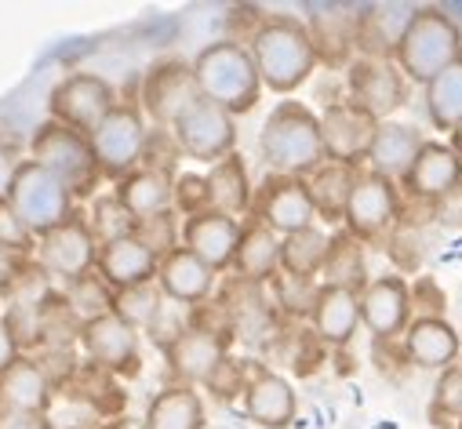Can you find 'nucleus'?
<instances>
[{
  "label": "nucleus",
  "mask_w": 462,
  "mask_h": 429,
  "mask_svg": "<svg viewBox=\"0 0 462 429\" xmlns=\"http://www.w3.org/2000/svg\"><path fill=\"white\" fill-rule=\"evenodd\" d=\"M248 55L255 62L263 87H270L277 95L299 91L317 69V51H313V41L306 33V23H299L295 15L263 19L252 33Z\"/></svg>",
  "instance_id": "f257e3e1"
},
{
  "label": "nucleus",
  "mask_w": 462,
  "mask_h": 429,
  "mask_svg": "<svg viewBox=\"0 0 462 429\" xmlns=\"http://www.w3.org/2000/svg\"><path fill=\"white\" fill-rule=\"evenodd\" d=\"M193 80L200 98L222 105L229 117L252 114L263 98V80L255 73V62L241 41H215L208 44L193 62Z\"/></svg>",
  "instance_id": "f03ea898"
},
{
  "label": "nucleus",
  "mask_w": 462,
  "mask_h": 429,
  "mask_svg": "<svg viewBox=\"0 0 462 429\" xmlns=\"http://www.w3.org/2000/svg\"><path fill=\"white\" fill-rule=\"evenodd\" d=\"M259 150L263 160L273 168V175L306 178L317 164H324L317 114L295 98H284L259 132Z\"/></svg>",
  "instance_id": "7ed1b4c3"
},
{
  "label": "nucleus",
  "mask_w": 462,
  "mask_h": 429,
  "mask_svg": "<svg viewBox=\"0 0 462 429\" xmlns=\"http://www.w3.org/2000/svg\"><path fill=\"white\" fill-rule=\"evenodd\" d=\"M462 55V33L440 8H415L393 59L404 80L430 84L440 69H448Z\"/></svg>",
  "instance_id": "20e7f679"
},
{
  "label": "nucleus",
  "mask_w": 462,
  "mask_h": 429,
  "mask_svg": "<svg viewBox=\"0 0 462 429\" xmlns=\"http://www.w3.org/2000/svg\"><path fill=\"white\" fill-rule=\"evenodd\" d=\"M5 200L37 237L69 223L77 214V200L69 196V189L30 157L12 168L8 182H5Z\"/></svg>",
  "instance_id": "39448f33"
},
{
  "label": "nucleus",
  "mask_w": 462,
  "mask_h": 429,
  "mask_svg": "<svg viewBox=\"0 0 462 429\" xmlns=\"http://www.w3.org/2000/svg\"><path fill=\"white\" fill-rule=\"evenodd\" d=\"M30 160H37L44 171H51L73 200H88L95 196L98 182H102V171L95 164V153H91V142L88 135L80 132H69L55 121H44L33 139H30Z\"/></svg>",
  "instance_id": "423d86ee"
},
{
  "label": "nucleus",
  "mask_w": 462,
  "mask_h": 429,
  "mask_svg": "<svg viewBox=\"0 0 462 429\" xmlns=\"http://www.w3.org/2000/svg\"><path fill=\"white\" fill-rule=\"evenodd\" d=\"M146 139H150V128H146V117L139 114V105H128V102L113 105L102 117V124L88 135L102 178H125L128 171H135L143 164Z\"/></svg>",
  "instance_id": "0eeeda50"
},
{
  "label": "nucleus",
  "mask_w": 462,
  "mask_h": 429,
  "mask_svg": "<svg viewBox=\"0 0 462 429\" xmlns=\"http://www.w3.org/2000/svg\"><path fill=\"white\" fill-rule=\"evenodd\" d=\"M113 105H117V91H113V84L106 77L69 73L48 95V121H55L69 132L91 135Z\"/></svg>",
  "instance_id": "6e6552de"
},
{
  "label": "nucleus",
  "mask_w": 462,
  "mask_h": 429,
  "mask_svg": "<svg viewBox=\"0 0 462 429\" xmlns=\"http://www.w3.org/2000/svg\"><path fill=\"white\" fill-rule=\"evenodd\" d=\"M171 139L182 157L197 164H218L237 146V117H229L222 105L197 98L189 110L171 124Z\"/></svg>",
  "instance_id": "1a4fd4ad"
},
{
  "label": "nucleus",
  "mask_w": 462,
  "mask_h": 429,
  "mask_svg": "<svg viewBox=\"0 0 462 429\" xmlns=\"http://www.w3.org/2000/svg\"><path fill=\"white\" fill-rule=\"evenodd\" d=\"M88 361L113 379H135L143 371V353H139V332L128 328L117 313H102L80 324L77 332Z\"/></svg>",
  "instance_id": "9d476101"
},
{
  "label": "nucleus",
  "mask_w": 462,
  "mask_h": 429,
  "mask_svg": "<svg viewBox=\"0 0 462 429\" xmlns=\"http://www.w3.org/2000/svg\"><path fill=\"white\" fill-rule=\"evenodd\" d=\"M320 124V146H324V160H335V164H350L357 168L368 150H372V139L379 132V121L372 114H365L357 102L350 98H338V102H328V110L317 117Z\"/></svg>",
  "instance_id": "9b49d317"
},
{
  "label": "nucleus",
  "mask_w": 462,
  "mask_h": 429,
  "mask_svg": "<svg viewBox=\"0 0 462 429\" xmlns=\"http://www.w3.org/2000/svg\"><path fill=\"white\" fill-rule=\"evenodd\" d=\"M252 211H255L252 219L263 223L277 237H291L299 230H310L317 219L302 178H291V175H266L263 186L252 193Z\"/></svg>",
  "instance_id": "f8f14e48"
},
{
  "label": "nucleus",
  "mask_w": 462,
  "mask_h": 429,
  "mask_svg": "<svg viewBox=\"0 0 462 429\" xmlns=\"http://www.w3.org/2000/svg\"><path fill=\"white\" fill-rule=\"evenodd\" d=\"M200 98L189 62L182 59H161L143 77V110L157 128H168Z\"/></svg>",
  "instance_id": "ddd939ff"
},
{
  "label": "nucleus",
  "mask_w": 462,
  "mask_h": 429,
  "mask_svg": "<svg viewBox=\"0 0 462 429\" xmlns=\"http://www.w3.org/2000/svg\"><path fill=\"white\" fill-rule=\"evenodd\" d=\"M37 262L44 273L73 284L80 277H88L95 269V255H98V241L91 237L88 223L80 219V214H73L69 223L48 230L37 237Z\"/></svg>",
  "instance_id": "4468645a"
},
{
  "label": "nucleus",
  "mask_w": 462,
  "mask_h": 429,
  "mask_svg": "<svg viewBox=\"0 0 462 429\" xmlns=\"http://www.w3.org/2000/svg\"><path fill=\"white\" fill-rule=\"evenodd\" d=\"M401 214V200H397V186L383 175H372V171H361L357 175V186L350 193V204H346V233L357 237V241H372V237H383Z\"/></svg>",
  "instance_id": "2eb2a0df"
},
{
  "label": "nucleus",
  "mask_w": 462,
  "mask_h": 429,
  "mask_svg": "<svg viewBox=\"0 0 462 429\" xmlns=\"http://www.w3.org/2000/svg\"><path fill=\"white\" fill-rule=\"evenodd\" d=\"M408 98V80L386 59H354L350 62V102H357L365 114L379 124L390 121Z\"/></svg>",
  "instance_id": "dca6fc26"
},
{
  "label": "nucleus",
  "mask_w": 462,
  "mask_h": 429,
  "mask_svg": "<svg viewBox=\"0 0 462 429\" xmlns=\"http://www.w3.org/2000/svg\"><path fill=\"white\" fill-rule=\"evenodd\" d=\"M361 324L375 339H397L411 324V288L404 277L386 273L361 291Z\"/></svg>",
  "instance_id": "f3484780"
},
{
  "label": "nucleus",
  "mask_w": 462,
  "mask_h": 429,
  "mask_svg": "<svg viewBox=\"0 0 462 429\" xmlns=\"http://www.w3.org/2000/svg\"><path fill=\"white\" fill-rule=\"evenodd\" d=\"M241 241V219H229L218 211H200L182 223V248L197 255L211 273L234 266V251Z\"/></svg>",
  "instance_id": "a211bd4d"
},
{
  "label": "nucleus",
  "mask_w": 462,
  "mask_h": 429,
  "mask_svg": "<svg viewBox=\"0 0 462 429\" xmlns=\"http://www.w3.org/2000/svg\"><path fill=\"white\" fill-rule=\"evenodd\" d=\"M157 255L139 241V237H121L98 244L95 255V277L109 288V291H128L139 284H150L157 277Z\"/></svg>",
  "instance_id": "6ab92c4d"
},
{
  "label": "nucleus",
  "mask_w": 462,
  "mask_h": 429,
  "mask_svg": "<svg viewBox=\"0 0 462 429\" xmlns=\"http://www.w3.org/2000/svg\"><path fill=\"white\" fill-rule=\"evenodd\" d=\"M226 350H229V335L186 328V332L164 350V361H168L171 375L179 379V386H197V382H208V379L215 375V368L229 357Z\"/></svg>",
  "instance_id": "aec40b11"
},
{
  "label": "nucleus",
  "mask_w": 462,
  "mask_h": 429,
  "mask_svg": "<svg viewBox=\"0 0 462 429\" xmlns=\"http://www.w3.org/2000/svg\"><path fill=\"white\" fill-rule=\"evenodd\" d=\"M295 389L284 375L252 364V379L245 386V411L263 429H288L295 422Z\"/></svg>",
  "instance_id": "412c9836"
},
{
  "label": "nucleus",
  "mask_w": 462,
  "mask_h": 429,
  "mask_svg": "<svg viewBox=\"0 0 462 429\" xmlns=\"http://www.w3.org/2000/svg\"><path fill=\"white\" fill-rule=\"evenodd\" d=\"M215 277L218 273H211L197 255H189L182 244L175 248V251H168L161 262H157V277H153V284L161 288V295L164 298H171L175 306H200V302H208V295H211V288H215Z\"/></svg>",
  "instance_id": "4be33fe9"
},
{
  "label": "nucleus",
  "mask_w": 462,
  "mask_h": 429,
  "mask_svg": "<svg viewBox=\"0 0 462 429\" xmlns=\"http://www.w3.org/2000/svg\"><path fill=\"white\" fill-rule=\"evenodd\" d=\"M401 182L419 200H444L462 186V160L444 142H422L419 157L411 160V168Z\"/></svg>",
  "instance_id": "5701e85b"
},
{
  "label": "nucleus",
  "mask_w": 462,
  "mask_h": 429,
  "mask_svg": "<svg viewBox=\"0 0 462 429\" xmlns=\"http://www.w3.org/2000/svg\"><path fill=\"white\" fill-rule=\"evenodd\" d=\"M357 23H361V8H313L310 23H306V33L313 41V51H317V62H328V66H342L357 51Z\"/></svg>",
  "instance_id": "b1692460"
},
{
  "label": "nucleus",
  "mask_w": 462,
  "mask_h": 429,
  "mask_svg": "<svg viewBox=\"0 0 462 429\" xmlns=\"http://www.w3.org/2000/svg\"><path fill=\"white\" fill-rule=\"evenodd\" d=\"M55 389H59V382L48 375V368H41L30 357H19L5 375H0V407L48 415Z\"/></svg>",
  "instance_id": "393cba45"
},
{
  "label": "nucleus",
  "mask_w": 462,
  "mask_h": 429,
  "mask_svg": "<svg viewBox=\"0 0 462 429\" xmlns=\"http://www.w3.org/2000/svg\"><path fill=\"white\" fill-rule=\"evenodd\" d=\"M313 320V339L324 346H346L357 335L361 324V295L342 291V288H320L317 302L310 309Z\"/></svg>",
  "instance_id": "a878e982"
},
{
  "label": "nucleus",
  "mask_w": 462,
  "mask_h": 429,
  "mask_svg": "<svg viewBox=\"0 0 462 429\" xmlns=\"http://www.w3.org/2000/svg\"><path fill=\"white\" fill-rule=\"evenodd\" d=\"M404 353L426 371H444L458 357V332L444 316H415L404 328Z\"/></svg>",
  "instance_id": "bb28decb"
},
{
  "label": "nucleus",
  "mask_w": 462,
  "mask_h": 429,
  "mask_svg": "<svg viewBox=\"0 0 462 429\" xmlns=\"http://www.w3.org/2000/svg\"><path fill=\"white\" fill-rule=\"evenodd\" d=\"M411 15H415L411 5L361 8V23H357V51H361V59H386V62H393V51H397Z\"/></svg>",
  "instance_id": "cd10ccee"
},
{
  "label": "nucleus",
  "mask_w": 462,
  "mask_h": 429,
  "mask_svg": "<svg viewBox=\"0 0 462 429\" xmlns=\"http://www.w3.org/2000/svg\"><path fill=\"white\" fill-rule=\"evenodd\" d=\"M357 175H361V168L324 160V164H317V168L302 178L306 196H310V204H313L317 219H324V223H342L346 204H350V193H354V186H357Z\"/></svg>",
  "instance_id": "c85d7f7f"
},
{
  "label": "nucleus",
  "mask_w": 462,
  "mask_h": 429,
  "mask_svg": "<svg viewBox=\"0 0 462 429\" xmlns=\"http://www.w3.org/2000/svg\"><path fill=\"white\" fill-rule=\"evenodd\" d=\"M422 142H426V139L419 135V128L397 124V121H383L365 160H368L372 175H383V178L393 182V178H404V175H408V168H411V160L419 157Z\"/></svg>",
  "instance_id": "c756f323"
},
{
  "label": "nucleus",
  "mask_w": 462,
  "mask_h": 429,
  "mask_svg": "<svg viewBox=\"0 0 462 429\" xmlns=\"http://www.w3.org/2000/svg\"><path fill=\"white\" fill-rule=\"evenodd\" d=\"M234 273L245 284H266L281 273V237L270 233L263 223H241V241L234 251Z\"/></svg>",
  "instance_id": "7c9ffc66"
},
{
  "label": "nucleus",
  "mask_w": 462,
  "mask_h": 429,
  "mask_svg": "<svg viewBox=\"0 0 462 429\" xmlns=\"http://www.w3.org/2000/svg\"><path fill=\"white\" fill-rule=\"evenodd\" d=\"M113 196H117V204L132 214L135 223L153 219V214L171 211V175L153 171V168H135L125 178H117Z\"/></svg>",
  "instance_id": "2f4dec72"
},
{
  "label": "nucleus",
  "mask_w": 462,
  "mask_h": 429,
  "mask_svg": "<svg viewBox=\"0 0 462 429\" xmlns=\"http://www.w3.org/2000/svg\"><path fill=\"white\" fill-rule=\"evenodd\" d=\"M204 189H208V211L229 214V219L252 211V178L237 153L211 164V171L204 175Z\"/></svg>",
  "instance_id": "473e14b6"
},
{
  "label": "nucleus",
  "mask_w": 462,
  "mask_h": 429,
  "mask_svg": "<svg viewBox=\"0 0 462 429\" xmlns=\"http://www.w3.org/2000/svg\"><path fill=\"white\" fill-rule=\"evenodd\" d=\"M317 277H320V288H342L361 295L368 288V262H365L361 241L350 233H335L328 241V255Z\"/></svg>",
  "instance_id": "72a5a7b5"
},
{
  "label": "nucleus",
  "mask_w": 462,
  "mask_h": 429,
  "mask_svg": "<svg viewBox=\"0 0 462 429\" xmlns=\"http://www.w3.org/2000/svg\"><path fill=\"white\" fill-rule=\"evenodd\" d=\"M146 429H204V400L193 386H168L146 407Z\"/></svg>",
  "instance_id": "f704fd0d"
},
{
  "label": "nucleus",
  "mask_w": 462,
  "mask_h": 429,
  "mask_svg": "<svg viewBox=\"0 0 462 429\" xmlns=\"http://www.w3.org/2000/svg\"><path fill=\"white\" fill-rule=\"evenodd\" d=\"M328 233L320 226L299 230L291 237H281V273L299 277V280H317L324 255H328Z\"/></svg>",
  "instance_id": "c9c22d12"
},
{
  "label": "nucleus",
  "mask_w": 462,
  "mask_h": 429,
  "mask_svg": "<svg viewBox=\"0 0 462 429\" xmlns=\"http://www.w3.org/2000/svg\"><path fill=\"white\" fill-rule=\"evenodd\" d=\"M426 110L430 121L444 132L462 121V55L426 84Z\"/></svg>",
  "instance_id": "e433bc0d"
},
{
  "label": "nucleus",
  "mask_w": 462,
  "mask_h": 429,
  "mask_svg": "<svg viewBox=\"0 0 462 429\" xmlns=\"http://www.w3.org/2000/svg\"><path fill=\"white\" fill-rule=\"evenodd\" d=\"M161 309H164V295H161V288L153 280L139 284V288H128V291H113V313H117L125 324L135 328V332H146Z\"/></svg>",
  "instance_id": "4c0bfd02"
},
{
  "label": "nucleus",
  "mask_w": 462,
  "mask_h": 429,
  "mask_svg": "<svg viewBox=\"0 0 462 429\" xmlns=\"http://www.w3.org/2000/svg\"><path fill=\"white\" fill-rule=\"evenodd\" d=\"M91 237L98 244H109V241H121V237H132L135 233V219L117 204V196H98L95 200V211H91V223H88Z\"/></svg>",
  "instance_id": "58836bf2"
},
{
  "label": "nucleus",
  "mask_w": 462,
  "mask_h": 429,
  "mask_svg": "<svg viewBox=\"0 0 462 429\" xmlns=\"http://www.w3.org/2000/svg\"><path fill=\"white\" fill-rule=\"evenodd\" d=\"M66 302H69L73 316L91 320V316H102V313H109V309H113V291H109L95 273H88V277H80V280H73V284H69ZM84 320H80V324H84Z\"/></svg>",
  "instance_id": "ea45409f"
},
{
  "label": "nucleus",
  "mask_w": 462,
  "mask_h": 429,
  "mask_svg": "<svg viewBox=\"0 0 462 429\" xmlns=\"http://www.w3.org/2000/svg\"><path fill=\"white\" fill-rule=\"evenodd\" d=\"M0 251L15 259H30L37 251V233L12 211L5 196H0Z\"/></svg>",
  "instance_id": "a19ab883"
},
{
  "label": "nucleus",
  "mask_w": 462,
  "mask_h": 429,
  "mask_svg": "<svg viewBox=\"0 0 462 429\" xmlns=\"http://www.w3.org/2000/svg\"><path fill=\"white\" fill-rule=\"evenodd\" d=\"M433 422L448 418H462V364H451L440 371L437 386H433V404H430Z\"/></svg>",
  "instance_id": "79ce46f5"
},
{
  "label": "nucleus",
  "mask_w": 462,
  "mask_h": 429,
  "mask_svg": "<svg viewBox=\"0 0 462 429\" xmlns=\"http://www.w3.org/2000/svg\"><path fill=\"white\" fill-rule=\"evenodd\" d=\"M270 284H273V291H277L281 309H284V313H291V316L310 313V309H313V302H317V291H320V284H317V280H299V277H288V273H277Z\"/></svg>",
  "instance_id": "37998d69"
},
{
  "label": "nucleus",
  "mask_w": 462,
  "mask_h": 429,
  "mask_svg": "<svg viewBox=\"0 0 462 429\" xmlns=\"http://www.w3.org/2000/svg\"><path fill=\"white\" fill-rule=\"evenodd\" d=\"M132 237H139L157 259H164L168 251H175L179 248V230H175V214L171 211H164V214H153V219H143V223H135V233Z\"/></svg>",
  "instance_id": "c03bdc74"
},
{
  "label": "nucleus",
  "mask_w": 462,
  "mask_h": 429,
  "mask_svg": "<svg viewBox=\"0 0 462 429\" xmlns=\"http://www.w3.org/2000/svg\"><path fill=\"white\" fill-rule=\"evenodd\" d=\"M248 379H252V364H241V361H234V357H226L204 386H208L215 397H222V400H234V397L245 393Z\"/></svg>",
  "instance_id": "a18cd8bd"
},
{
  "label": "nucleus",
  "mask_w": 462,
  "mask_h": 429,
  "mask_svg": "<svg viewBox=\"0 0 462 429\" xmlns=\"http://www.w3.org/2000/svg\"><path fill=\"white\" fill-rule=\"evenodd\" d=\"M171 204L186 214H200L208 211V189H204V175H179L171 178Z\"/></svg>",
  "instance_id": "49530a36"
},
{
  "label": "nucleus",
  "mask_w": 462,
  "mask_h": 429,
  "mask_svg": "<svg viewBox=\"0 0 462 429\" xmlns=\"http://www.w3.org/2000/svg\"><path fill=\"white\" fill-rule=\"evenodd\" d=\"M0 429H51V418L48 415H33V411L0 407Z\"/></svg>",
  "instance_id": "de8ad7c7"
},
{
  "label": "nucleus",
  "mask_w": 462,
  "mask_h": 429,
  "mask_svg": "<svg viewBox=\"0 0 462 429\" xmlns=\"http://www.w3.org/2000/svg\"><path fill=\"white\" fill-rule=\"evenodd\" d=\"M23 357V346H19V339L12 335V328L5 324V320H0V375H5L15 361Z\"/></svg>",
  "instance_id": "09e8293b"
},
{
  "label": "nucleus",
  "mask_w": 462,
  "mask_h": 429,
  "mask_svg": "<svg viewBox=\"0 0 462 429\" xmlns=\"http://www.w3.org/2000/svg\"><path fill=\"white\" fill-rule=\"evenodd\" d=\"M106 429H146V422H143V418H128V415H121V418H113Z\"/></svg>",
  "instance_id": "8fccbe9b"
},
{
  "label": "nucleus",
  "mask_w": 462,
  "mask_h": 429,
  "mask_svg": "<svg viewBox=\"0 0 462 429\" xmlns=\"http://www.w3.org/2000/svg\"><path fill=\"white\" fill-rule=\"evenodd\" d=\"M451 153H455V157L462 160V121H458V124L451 128Z\"/></svg>",
  "instance_id": "3c124183"
},
{
  "label": "nucleus",
  "mask_w": 462,
  "mask_h": 429,
  "mask_svg": "<svg viewBox=\"0 0 462 429\" xmlns=\"http://www.w3.org/2000/svg\"><path fill=\"white\" fill-rule=\"evenodd\" d=\"M458 429H462V418H458Z\"/></svg>",
  "instance_id": "603ef678"
}]
</instances>
